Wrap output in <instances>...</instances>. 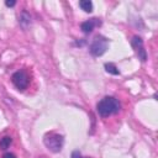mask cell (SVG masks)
<instances>
[{"label":"cell","mask_w":158,"mask_h":158,"mask_svg":"<svg viewBox=\"0 0 158 158\" xmlns=\"http://www.w3.org/2000/svg\"><path fill=\"white\" fill-rule=\"evenodd\" d=\"M96 110L101 117H109L110 115H115L121 110V104L114 96H105L98 102Z\"/></svg>","instance_id":"6da1fadb"},{"label":"cell","mask_w":158,"mask_h":158,"mask_svg":"<svg viewBox=\"0 0 158 158\" xmlns=\"http://www.w3.org/2000/svg\"><path fill=\"white\" fill-rule=\"evenodd\" d=\"M43 143L44 146L53 153H58L62 151L63 143H64V138L62 135L58 133H49L43 138Z\"/></svg>","instance_id":"7a4b0ae2"},{"label":"cell","mask_w":158,"mask_h":158,"mask_svg":"<svg viewBox=\"0 0 158 158\" xmlns=\"http://www.w3.org/2000/svg\"><path fill=\"white\" fill-rule=\"evenodd\" d=\"M107 46H109L107 38H105L104 36H96L94 38V41L91 42V44L89 47V51L94 57H100L106 52Z\"/></svg>","instance_id":"3957f363"},{"label":"cell","mask_w":158,"mask_h":158,"mask_svg":"<svg viewBox=\"0 0 158 158\" xmlns=\"http://www.w3.org/2000/svg\"><path fill=\"white\" fill-rule=\"evenodd\" d=\"M11 81L12 84L19 89V90H25L27 89L28 86V83H30V79H28V75L25 70H17L12 74L11 77Z\"/></svg>","instance_id":"277c9868"},{"label":"cell","mask_w":158,"mask_h":158,"mask_svg":"<svg viewBox=\"0 0 158 158\" xmlns=\"http://www.w3.org/2000/svg\"><path fill=\"white\" fill-rule=\"evenodd\" d=\"M131 44L136 51V54L138 56V59H141L142 62L147 60V52L143 47V41L141 37L138 36H133V38L131 40Z\"/></svg>","instance_id":"5b68a950"},{"label":"cell","mask_w":158,"mask_h":158,"mask_svg":"<svg viewBox=\"0 0 158 158\" xmlns=\"http://www.w3.org/2000/svg\"><path fill=\"white\" fill-rule=\"evenodd\" d=\"M96 25H100V21H99L98 19H91V20L84 21V22L80 25V28H81V31H83L84 33H90V32L94 30V27H95Z\"/></svg>","instance_id":"8992f818"},{"label":"cell","mask_w":158,"mask_h":158,"mask_svg":"<svg viewBox=\"0 0 158 158\" xmlns=\"http://www.w3.org/2000/svg\"><path fill=\"white\" fill-rule=\"evenodd\" d=\"M79 6L85 12H91L93 11V2L90 0H81V1H79Z\"/></svg>","instance_id":"52a82bcc"},{"label":"cell","mask_w":158,"mask_h":158,"mask_svg":"<svg viewBox=\"0 0 158 158\" xmlns=\"http://www.w3.org/2000/svg\"><path fill=\"white\" fill-rule=\"evenodd\" d=\"M105 70L112 75H118L120 74V70L117 69V67L114 64V63H105Z\"/></svg>","instance_id":"ba28073f"},{"label":"cell","mask_w":158,"mask_h":158,"mask_svg":"<svg viewBox=\"0 0 158 158\" xmlns=\"http://www.w3.org/2000/svg\"><path fill=\"white\" fill-rule=\"evenodd\" d=\"M11 142H12V138H11L10 136H4V137H1V138H0V149H6V148H9L10 144H11Z\"/></svg>","instance_id":"9c48e42d"},{"label":"cell","mask_w":158,"mask_h":158,"mask_svg":"<svg viewBox=\"0 0 158 158\" xmlns=\"http://www.w3.org/2000/svg\"><path fill=\"white\" fill-rule=\"evenodd\" d=\"M72 158H81L80 152H79V151H74V152L72 153Z\"/></svg>","instance_id":"30bf717a"},{"label":"cell","mask_w":158,"mask_h":158,"mask_svg":"<svg viewBox=\"0 0 158 158\" xmlns=\"http://www.w3.org/2000/svg\"><path fill=\"white\" fill-rule=\"evenodd\" d=\"M2 158H16V156H15L14 153H10V152H7V153H5V154L2 156Z\"/></svg>","instance_id":"8fae6325"},{"label":"cell","mask_w":158,"mask_h":158,"mask_svg":"<svg viewBox=\"0 0 158 158\" xmlns=\"http://www.w3.org/2000/svg\"><path fill=\"white\" fill-rule=\"evenodd\" d=\"M15 4H16V1H15V0H12V1H9V0H7V1H5V5H6V6H9V7L14 6Z\"/></svg>","instance_id":"7c38bea8"}]
</instances>
